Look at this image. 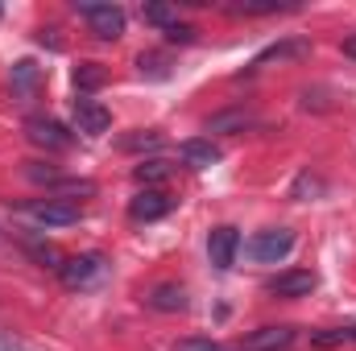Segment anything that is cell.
Returning <instances> with one entry per match:
<instances>
[{"label":"cell","instance_id":"6da1fadb","mask_svg":"<svg viewBox=\"0 0 356 351\" xmlns=\"http://www.w3.org/2000/svg\"><path fill=\"white\" fill-rule=\"evenodd\" d=\"M17 215L29 219V223H38V228H71V223H79V207L71 198H54V194L21 203Z\"/></svg>","mask_w":356,"mask_h":351},{"label":"cell","instance_id":"7a4b0ae2","mask_svg":"<svg viewBox=\"0 0 356 351\" xmlns=\"http://www.w3.org/2000/svg\"><path fill=\"white\" fill-rule=\"evenodd\" d=\"M249 261L257 264H277L286 261L290 252H294V232L290 228H266V232H257L253 240H249Z\"/></svg>","mask_w":356,"mask_h":351},{"label":"cell","instance_id":"3957f363","mask_svg":"<svg viewBox=\"0 0 356 351\" xmlns=\"http://www.w3.org/2000/svg\"><path fill=\"white\" fill-rule=\"evenodd\" d=\"M25 137L38 145V149H50V153H67L71 145H75V132H67L58 120H50V116H29L25 120Z\"/></svg>","mask_w":356,"mask_h":351},{"label":"cell","instance_id":"277c9868","mask_svg":"<svg viewBox=\"0 0 356 351\" xmlns=\"http://www.w3.org/2000/svg\"><path fill=\"white\" fill-rule=\"evenodd\" d=\"M104 273H108V261H104L99 252H83V257L63 261V268H58V281H63L67 289H88V285H95Z\"/></svg>","mask_w":356,"mask_h":351},{"label":"cell","instance_id":"5b68a950","mask_svg":"<svg viewBox=\"0 0 356 351\" xmlns=\"http://www.w3.org/2000/svg\"><path fill=\"white\" fill-rule=\"evenodd\" d=\"M75 8L91 21V33L99 42H116L124 33V8H116V4H88V0H79Z\"/></svg>","mask_w":356,"mask_h":351},{"label":"cell","instance_id":"8992f818","mask_svg":"<svg viewBox=\"0 0 356 351\" xmlns=\"http://www.w3.org/2000/svg\"><path fill=\"white\" fill-rule=\"evenodd\" d=\"M236 248H241V232H236L232 223L211 228V236H207V257H211V264H216L220 273H228V268L236 264Z\"/></svg>","mask_w":356,"mask_h":351},{"label":"cell","instance_id":"52a82bcc","mask_svg":"<svg viewBox=\"0 0 356 351\" xmlns=\"http://www.w3.org/2000/svg\"><path fill=\"white\" fill-rule=\"evenodd\" d=\"M311 289H315V273H307V268H286L266 281V293H273V298H307Z\"/></svg>","mask_w":356,"mask_h":351},{"label":"cell","instance_id":"ba28073f","mask_svg":"<svg viewBox=\"0 0 356 351\" xmlns=\"http://www.w3.org/2000/svg\"><path fill=\"white\" fill-rule=\"evenodd\" d=\"M75 128L88 132V137H104V132L112 128V112H108L104 103L88 99V95H79V99H75Z\"/></svg>","mask_w":356,"mask_h":351},{"label":"cell","instance_id":"9c48e42d","mask_svg":"<svg viewBox=\"0 0 356 351\" xmlns=\"http://www.w3.org/2000/svg\"><path fill=\"white\" fill-rule=\"evenodd\" d=\"M170 207H175V198H170L166 190H141V194L129 203V215H133L137 223H154V219L170 215Z\"/></svg>","mask_w":356,"mask_h":351},{"label":"cell","instance_id":"30bf717a","mask_svg":"<svg viewBox=\"0 0 356 351\" xmlns=\"http://www.w3.org/2000/svg\"><path fill=\"white\" fill-rule=\"evenodd\" d=\"M311 54V42L307 37H286V42H273V46H266L253 62H249V71H261V67H269V62H290V58H307Z\"/></svg>","mask_w":356,"mask_h":351},{"label":"cell","instance_id":"8fae6325","mask_svg":"<svg viewBox=\"0 0 356 351\" xmlns=\"http://www.w3.org/2000/svg\"><path fill=\"white\" fill-rule=\"evenodd\" d=\"M294 335H298L294 327H261L241 339V351H286L294 343Z\"/></svg>","mask_w":356,"mask_h":351},{"label":"cell","instance_id":"7c38bea8","mask_svg":"<svg viewBox=\"0 0 356 351\" xmlns=\"http://www.w3.org/2000/svg\"><path fill=\"white\" fill-rule=\"evenodd\" d=\"M178 153H182V162H186L191 170H211V166L220 162V149H216L211 141H199V137H195V141H182Z\"/></svg>","mask_w":356,"mask_h":351},{"label":"cell","instance_id":"4fadbf2b","mask_svg":"<svg viewBox=\"0 0 356 351\" xmlns=\"http://www.w3.org/2000/svg\"><path fill=\"white\" fill-rule=\"evenodd\" d=\"M149 306L162 310V314H178V310H186V289L175 285V281H162V285L149 293Z\"/></svg>","mask_w":356,"mask_h":351},{"label":"cell","instance_id":"5bb4252c","mask_svg":"<svg viewBox=\"0 0 356 351\" xmlns=\"http://www.w3.org/2000/svg\"><path fill=\"white\" fill-rule=\"evenodd\" d=\"M38 79H42V67H38V62H29V58H21V62L13 67V75H8V83H13V95L29 99V95L38 91Z\"/></svg>","mask_w":356,"mask_h":351},{"label":"cell","instance_id":"9a60e30c","mask_svg":"<svg viewBox=\"0 0 356 351\" xmlns=\"http://www.w3.org/2000/svg\"><path fill=\"white\" fill-rule=\"evenodd\" d=\"M21 248H25V252H29V257H33L38 264H46V268H63V257H58V248H54L50 240L33 236V232H29V236H21Z\"/></svg>","mask_w":356,"mask_h":351},{"label":"cell","instance_id":"2e32d148","mask_svg":"<svg viewBox=\"0 0 356 351\" xmlns=\"http://www.w3.org/2000/svg\"><path fill=\"white\" fill-rule=\"evenodd\" d=\"M133 178H137L145 190H158V186L170 178V162H162V157H154V162H141V166L133 170Z\"/></svg>","mask_w":356,"mask_h":351},{"label":"cell","instance_id":"e0dca14e","mask_svg":"<svg viewBox=\"0 0 356 351\" xmlns=\"http://www.w3.org/2000/svg\"><path fill=\"white\" fill-rule=\"evenodd\" d=\"M71 79H75V87H79V95H88V91L104 87V79H108V71H104L99 62H79Z\"/></svg>","mask_w":356,"mask_h":351},{"label":"cell","instance_id":"ac0fdd59","mask_svg":"<svg viewBox=\"0 0 356 351\" xmlns=\"http://www.w3.org/2000/svg\"><path fill=\"white\" fill-rule=\"evenodd\" d=\"M311 343L327 351V348H344V343H353V335H348V327H327V331H315Z\"/></svg>","mask_w":356,"mask_h":351},{"label":"cell","instance_id":"d6986e66","mask_svg":"<svg viewBox=\"0 0 356 351\" xmlns=\"http://www.w3.org/2000/svg\"><path fill=\"white\" fill-rule=\"evenodd\" d=\"M50 194H54V198H58V194H95V182H88V178H63V182L50 186Z\"/></svg>","mask_w":356,"mask_h":351},{"label":"cell","instance_id":"ffe728a7","mask_svg":"<svg viewBox=\"0 0 356 351\" xmlns=\"http://www.w3.org/2000/svg\"><path fill=\"white\" fill-rule=\"evenodd\" d=\"M137 67H141V75H149V79H166V75H170V62H166L162 54H141Z\"/></svg>","mask_w":356,"mask_h":351},{"label":"cell","instance_id":"44dd1931","mask_svg":"<svg viewBox=\"0 0 356 351\" xmlns=\"http://www.w3.org/2000/svg\"><path fill=\"white\" fill-rule=\"evenodd\" d=\"M145 21L158 25V29H170L175 25V8L170 4H145Z\"/></svg>","mask_w":356,"mask_h":351},{"label":"cell","instance_id":"7402d4cb","mask_svg":"<svg viewBox=\"0 0 356 351\" xmlns=\"http://www.w3.org/2000/svg\"><path fill=\"white\" fill-rule=\"evenodd\" d=\"M25 178H29V182H46V186L63 182V174H58L54 166H42V162H29V166H25Z\"/></svg>","mask_w":356,"mask_h":351},{"label":"cell","instance_id":"603a6c76","mask_svg":"<svg viewBox=\"0 0 356 351\" xmlns=\"http://www.w3.org/2000/svg\"><path fill=\"white\" fill-rule=\"evenodd\" d=\"M249 124V112H224L211 120V132H228V128H245Z\"/></svg>","mask_w":356,"mask_h":351},{"label":"cell","instance_id":"cb8c5ba5","mask_svg":"<svg viewBox=\"0 0 356 351\" xmlns=\"http://www.w3.org/2000/svg\"><path fill=\"white\" fill-rule=\"evenodd\" d=\"M158 141H162L158 132H141V137H124L120 149H158Z\"/></svg>","mask_w":356,"mask_h":351},{"label":"cell","instance_id":"d4e9b609","mask_svg":"<svg viewBox=\"0 0 356 351\" xmlns=\"http://www.w3.org/2000/svg\"><path fill=\"white\" fill-rule=\"evenodd\" d=\"M319 190H323V182L311 178V174H302L298 182H294V198H307V194H319Z\"/></svg>","mask_w":356,"mask_h":351},{"label":"cell","instance_id":"484cf974","mask_svg":"<svg viewBox=\"0 0 356 351\" xmlns=\"http://www.w3.org/2000/svg\"><path fill=\"white\" fill-rule=\"evenodd\" d=\"M162 33H166V42H182V46H191V42H195V29H191V25H170V29H162Z\"/></svg>","mask_w":356,"mask_h":351},{"label":"cell","instance_id":"4316f807","mask_svg":"<svg viewBox=\"0 0 356 351\" xmlns=\"http://www.w3.org/2000/svg\"><path fill=\"white\" fill-rule=\"evenodd\" d=\"M178 351H224V348H216L207 339H186V343H178Z\"/></svg>","mask_w":356,"mask_h":351},{"label":"cell","instance_id":"83f0119b","mask_svg":"<svg viewBox=\"0 0 356 351\" xmlns=\"http://www.w3.org/2000/svg\"><path fill=\"white\" fill-rule=\"evenodd\" d=\"M344 54H348V58H356V33H353V37H344Z\"/></svg>","mask_w":356,"mask_h":351},{"label":"cell","instance_id":"f1b7e54d","mask_svg":"<svg viewBox=\"0 0 356 351\" xmlns=\"http://www.w3.org/2000/svg\"><path fill=\"white\" fill-rule=\"evenodd\" d=\"M348 335H353V343H356V323H353V327H348Z\"/></svg>","mask_w":356,"mask_h":351},{"label":"cell","instance_id":"f546056e","mask_svg":"<svg viewBox=\"0 0 356 351\" xmlns=\"http://www.w3.org/2000/svg\"><path fill=\"white\" fill-rule=\"evenodd\" d=\"M0 244H4V232H0Z\"/></svg>","mask_w":356,"mask_h":351}]
</instances>
